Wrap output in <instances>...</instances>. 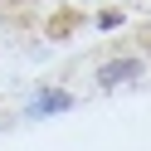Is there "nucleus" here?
<instances>
[{"mask_svg":"<svg viewBox=\"0 0 151 151\" xmlns=\"http://www.w3.org/2000/svg\"><path fill=\"white\" fill-rule=\"evenodd\" d=\"M132 73H137V63H132V59L107 63V68H102V83H122V78H132Z\"/></svg>","mask_w":151,"mask_h":151,"instance_id":"nucleus-2","label":"nucleus"},{"mask_svg":"<svg viewBox=\"0 0 151 151\" xmlns=\"http://www.w3.org/2000/svg\"><path fill=\"white\" fill-rule=\"evenodd\" d=\"M59 107H68V93H39V98H34V117H44V112H59Z\"/></svg>","mask_w":151,"mask_h":151,"instance_id":"nucleus-1","label":"nucleus"}]
</instances>
